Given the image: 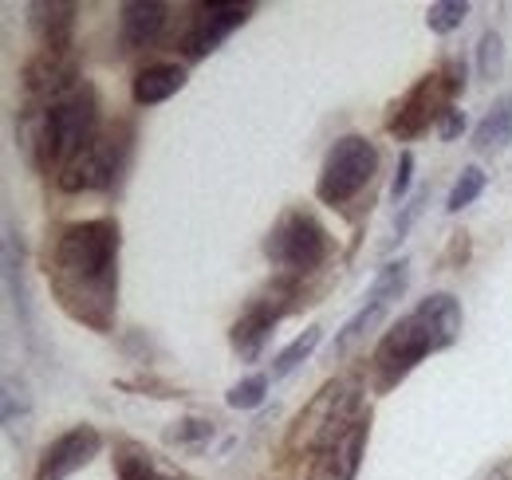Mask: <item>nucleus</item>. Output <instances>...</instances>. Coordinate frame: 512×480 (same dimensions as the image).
Instances as JSON below:
<instances>
[{"instance_id": "f3484780", "label": "nucleus", "mask_w": 512, "mask_h": 480, "mask_svg": "<svg viewBox=\"0 0 512 480\" xmlns=\"http://www.w3.org/2000/svg\"><path fill=\"white\" fill-rule=\"evenodd\" d=\"M182 87H186V67H178V63H150V67H142L134 75L130 99L138 107H158V103L174 99Z\"/></svg>"}, {"instance_id": "bb28decb", "label": "nucleus", "mask_w": 512, "mask_h": 480, "mask_svg": "<svg viewBox=\"0 0 512 480\" xmlns=\"http://www.w3.org/2000/svg\"><path fill=\"white\" fill-rule=\"evenodd\" d=\"M426 201H430V189H418L414 197H406V201H402V209H398V217H394V225H390V244H398V240H406V233L414 229V221L422 217V209H426Z\"/></svg>"}, {"instance_id": "a878e982", "label": "nucleus", "mask_w": 512, "mask_h": 480, "mask_svg": "<svg viewBox=\"0 0 512 480\" xmlns=\"http://www.w3.org/2000/svg\"><path fill=\"white\" fill-rule=\"evenodd\" d=\"M501 67H505V44L497 32H485L477 40V71H481V79H497Z\"/></svg>"}, {"instance_id": "6ab92c4d", "label": "nucleus", "mask_w": 512, "mask_h": 480, "mask_svg": "<svg viewBox=\"0 0 512 480\" xmlns=\"http://www.w3.org/2000/svg\"><path fill=\"white\" fill-rule=\"evenodd\" d=\"M115 480H174L158 469V461L138 445V441H115Z\"/></svg>"}, {"instance_id": "412c9836", "label": "nucleus", "mask_w": 512, "mask_h": 480, "mask_svg": "<svg viewBox=\"0 0 512 480\" xmlns=\"http://www.w3.org/2000/svg\"><path fill=\"white\" fill-rule=\"evenodd\" d=\"M320 339H323V327H316V323H312L304 335H296V339H292V343H288V347H284V351L272 359V370H268V378H288V374H292L300 362H308L312 355H316Z\"/></svg>"}, {"instance_id": "f03ea898", "label": "nucleus", "mask_w": 512, "mask_h": 480, "mask_svg": "<svg viewBox=\"0 0 512 480\" xmlns=\"http://www.w3.org/2000/svg\"><path fill=\"white\" fill-rule=\"evenodd\" d=\"M99 91L83 79L60 99L20 103L16 111V146L36 174H64V166L103 130Z\"/></svg>"}, {"instance_id": "393cba45", "label": "nucleus", "mask_w": 512, "mask_h": 480, "mask_svg": "<svg viewBox=\"0 0 512 480\" xmlns=\"http://www.w3.org/2000/svg\"><path fill=\"white\" fill-rule=\"evenodd\" d=\"M264 398H268V374H249V378H241V382H233L229 386V406L233 410H256V406H264Z\"/></svg>"}, {"instance_id": "b1692460", "label": "nucleus", "mask_w": 512, "mask_h": 480, "mask_svg": "<svg viewBox=\"0 0 512 480\" xmlns=\"http://www.w3.org/2000/svg\"><path fill=\"white\" fill-rule=\"evenodd\" d=\"M465 16H469V4L465 0H434L426 8V28L434 36H449V32H457L465 24Z\"/></svg>"}, {"instance_id": "7ed1b4c3", "label": "nucleus", "mask_w": 512, "mask_h": 480, "mask_svg": "<svg viewBox=\"0 0 512 480\" xmlns=\"http://www.w3.org/2000/svg\"><path fill=\"white\" fill-rule=\"evenodd\" d=\"M465 327V311L457 296L449 292H430L426 300H418L406 315H398L386 335L379 339L375 355H371V370H375V390L386 394L398 382H406L430 355L449 351L461 339Z\"/></svg>"}, {"instance_id": "9b49d317", "label": "nucleus", "mask_w": 512, "mask_h": 480, "mask_svg": "<svg viewBox=\"0 0 512 480\" xmlns=\"http://www.w3.org/2000/svg\"><path fill=\"white\" fill-rule=\"evenodd\" d=\"M256 12L253 0H201L193 4V16L182 32V52L190 60L213 56L241 24H249V16Z\"/></svg>"}, {"instance_id": "20e7f679", "label": "nucleus", "mask_w": 512, "mask_h": 480, "mask_svg": "<svg viewBox=\"0 0 512 480\" xmlns=\"http://www.w3.org/2000/svg\"><path fill=\"white\" fill-rule=\"evenodd\" d=\"M367 418H371V406H367L363 382L355 374H339V378L323 382L312 394V402L296 414L292 429H288V453L312 461L320 449L335 445L343 433H351Z\"/></svg>"}, {"instance_id": "dca6fc26", "label": "nucleus", "mask_w": 512, "mask_h": 480, "mask_svg": "<svg viewBox=\"0 0 512 480\" xmlns=\"http://www.w3.org/2000/svg\"><path fill=\"white\" fill-rule=\"evenodd\" d=\"M4 292H8V303H12L24 335L32 339V307H28V288H24V244H20V233L12 221L4 225Z\"/></svg>"}, {"instance_id": "f8f14e48", "label": "nucleus", "mask_w": 512, "mask_h": 480, "mask_svg": "<svg viewBox=\"0 0 512 480\" xmlns=\"http://www.w3.org/2000/svg\"><path fill=\"white\" fill-rule=\"evenodd\" d=\"M103 453V433L95 425H71L60 437H52L36 461V477L32 480H67L79 469H87L95 457Z\"/></svg>"}, {"instance_id": "9d476101", "label": "nucleus", "mask_w": 512, "mask_h": 480, "mask_svg": "<svg viewBox=\"0 0 512 480\" xmlns=\"http://www.w3.org/2000/svg\"><path fill=\"white\" fill-rule=\"evenodd\" d=\"M292 296H296L292 284L280 280L276 288H268V292H260L256 300H249V307L233 319L229 343H233V351L241 355V362H256L264 355V347H268V339L276 335L280 319L292 311Z\"/></svg>"}, {"instance_id": "2eb2a0df", "label": "nucleus", "mask_w": 512, "mask_h": 480, "mask_svg": "<svg viewBox=\"0 0 512 480\" xmlns=\"http://www.w3.org/2000/svg\"><path fill=\"white\" fill-rule=\"evenodd\" d=\"M32 12V28L40 36V52H56V56H71L75 48V4L71 0H36L28 4Z\"/></svg>"}, {"instance_id": "423d86ee", "label": "nucleus", "mask_w": 512, "mask_h": 480, "mask_svg": "<svg viewBox=\"0 0 512 480\" xmlns=\"http://www.w3.org/2000/svg\"><path fill=\"white\" fill-rule=\"evenodd\" d=\"M331 248H335V240L327 233V225L304 205L284 209L264 237V256L284 280H300V276L320 272L331 260Z\"/></svg>"}, {"instance_id": "f257e3e1", "label": "nucleus", "mask_w": 512, "mask_h": 480, "mask_svg": "<svg viewBox=\"0 0 512 480\" xmlns=\"http://www.w3.org/2000/svg\"><path fill=\"white\" fill-rule=\"evenodd\" d=\"M119 256L123 229L115 217L71 221L48 252V288L71 323L111 335L119 319Z\"/></svg>"}, {"instance_id": "c85d7f7f", "label": "nucleus", "mask_w": 512, "mask_h": 480, "mask_svg": "<svg viewBox=\"0 0 512 480\" xmlns=\"http://www.w3.org/2000/svg\"><path fill=\"white\" fill-rule=\"evenodd\" d=\"M461 130H465V111L453 107V111H446V119L438 122V138H442V142H453V138H461Z\"/></svg>"}, {"instance_id": "39448f33", "label": "nucleus", "mask_w": 512, "mask_h": 480, "mask_svg": "<svg viewBox=\"0 0 512 480\" xmlns=\"http://www.w3.org/2000/svg\"><path fill=\"white\" fill-rule=\"evenodd\" d=\"M461 91H465V63L442 60L438 67H430V71L390 107V119H386L390 138L414 142V138H422L426 130H438V122L446 119V111L457 107L453 99H457Z\"/></svg>"}, {"instance_id": "cd10ccee", "label": "nucleus", "mask_w": 512, "mask_h": 480, "mask_svg": "<svg viewBox=\"0 0 512 480\" xmlns=\"http://www.w3.org/2000/svg\"><path fill=\"white\" fill-rule=\"evenodd\" d=\"M410 181H414V154L410 150H402V158H398V170H394V178H390V201H406V193H410Z\"/></svg>"}, {"instance_id": "ddd939ff", "label": "nucleus", "mask_w": 512, "mask_h": 480, "mask_svg": "<svg viewBox=\"0 0 512 480\" xmlns=\"http://www.w3.org/2000/svg\"><path fill=\"white\" fill-rule=\"evenodd\" d=\"M367 437H371V418L359 421L335 445L320 449L308 461V480H355L359 477V465H363V453H367Z\"/></svg>"}, {"instance_id": "1a4fd4ad", "label": "nucleus", "mask_w": 512, "mask_h": 480, "mask_svg": "<svg viewBox=\"0 0 512 480\" xmlns=\"http://www.w3.org/2000/svg\"><path fill=\"white\" fill-rule=\"evenodd\" d=\"M406 284H410V260L402 256V260H390L383 264L379 272H375V280H371V288L363 292V303H359V311L335 331V339H331V347H327V355L331 359H343V355H351L379 323L386 319V311L394 307V300L406 292Z\"/></svg>"}, {"instance_id": "0eeeda50", "label": "nucleus", "mask_w": 512, "mask_h": 480, "mask_svg": "<svg viewBox=\"0 0 512 480\" xmlns=\"http://www.w3.org/2000/svg\"><path fill=\"white\" fill-rule=\"evenodd\" d=\"M130 146H134V130L130 122H107L71 162L64 166V174L56 178V185L64 193H111L130 162Z\"/></svg>"}, {"instance_id": "a211bd4d", "label": "nucleus", "mask_w": 512, "mask_h": 480, "mask_svg": "<svg viewBox=\"0 0 512 480\" xmlns=\"http://www.w3.org/2000/svg\"><path fill=\"white\" fill-rule=\"evenodd\" d=\"M505 146H512V95H501L473 130V150L489 154V150H505Z\"/></svg>"}, {"instance_id": "6e6552de", "label": "nucleus", "mask_w": 512, "mask_h": 480, "mask_svg": "<svg viewBox=\"0 0 512 480\" xmlns=\"http://www.w3.org/2000/svg\"><path fill=\"white\" fill-rule=\"evenodd\" d=\"M375 170H379L375 142L367 134H343V138L331 142V150L323 158L320 178H316V197H320L323 205L339 209V205L355 201L371 185Z\"/></svg>"}, {"instance_id": "4be33fe9", "label": "nucleus", "mask_w": 512, "mask_h": 480, "mask_svg": "<svg viewBox=\"0 0 512 480\" xmlns=\"http://www.w3.org/2000/svg\"><path fill=\"white\" fill-rule=\"evenodd\" d=\"M32 418V398H28V386L20 382V378H4V425H8V433H24V421Z\"/></svg>"}, {"instance_id": "c756f323", "label": "nucleus", "mask_w": 512, "mask_h": 480, "mask_svg": "<svg viewBox=\"0 0 512 480\" xmlns=\"http://www.w3.org/2000/svg\"><path fill=\"white\" fill-rule=\"evenodd\" d=\"M481 480H512V461H501V465H493L489 473Z\"/></svg>"}, {"instance_id": "5701e85b", "label": "nucleus", "mask_w": 512, "mask_h": 480, "mask_svg": "<svg viewBox=\"0 0 512 480\" xmlns=\"http://www.w3.org/2000/svg\"><path fill=\"white\" fill-rule=\"evenodd\" d=\"M485 170L481 166H465L461 174H457V181H453V189H449L446 197V209L449 213H461L465 205H473L481 193H485Z\"/></svg>"}, {"instance_id": "4468645a", "label": "nucleus", "mask_w": 512, "mask_h": 480, "mask_svg": "<svg viewBox=\"0 0 512 480\" xmlns=\"http://www.w3.org/2000/svg\"><path fill=\"white\" fill-rule=\"evenodd\" d=\"M170 24V8L158 0H130L119 8V44L123 52H146L162 40Z\"/></svg>"}, {"instance_id": "aec40b11", "label": "nucleus", "mask_w": 512, "mask_h": 480, "mask_svg": "<svg viewBox=\"0 0 512 480\" xmlns=\"http://www.w3.org/2000/svg\"><path fill=\"white\" fill-rule=\"evenodd\" d=\"M217 433H221V425L213 418H182L166 429V445L178 453H209Z\"/></svg>"}]
</instances>
